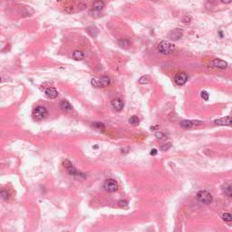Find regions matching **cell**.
Masks as SVG:
<instances>
[{"label": "cell", "mask_w": 232, "mask_h": 232, "mask_svg": "<svg viewBox=\"0 0 232 232\" xmlns=\"http://www.w3.org/2000/svg\"><path fill=\"white\" fill-rule=\"evenodd\" d=\"M112 105H113V109L115 110V111H121V109L123 108V106H124V104H123V102L121 100V99L119 98H116L114 99V100L112 102Z\"/></svg>", "instance_id": "obj_12"}, {"label": "cell", "mask_w": 232, "mask_h": 232, "mask_svg": "<svg viewBox=\"0 0 232 232\" xmlns=\"http://www.w3.org/2000/svg\"><path fill=\"white\" fill-rule=\"evenodd\" d=\"M221 2H222V3H224V4H229V3H231V2H232V0H221Z\"/></svg>", "instance_id": "obj_33"}, {"label": "cell", "mask_w": 232, "mask_h": 232, "mask_svg": "<svg viewBox=\"0 0 232 232\" xmlns=\"http://www.w3.org/2000/svg\"><path fill=\"white\" fill-rule=\"evenodd\" d=\"M193 121H189V120H184V121H180V126L184 129H190L193 126Z\"/></svg>", "instance_id": "obj_17"}, {"label": "cell", "mask_w": 232, "mask_h": 232, "mask_svg": "<svg viewBox=\"0 0 232 232\" xmlns=\"http://www.w3.org/2000/svg\"><path fill=\"white\" fill-rule=\"evenodd\" d=\"M118 204H119V206L121 207V208H126V207L128 206V202H127L126 200H124V199H121V200H119Z\"/></svg>", "instance_id": "obj_29"}, {"label": "cell", "mask_w": 232, "mask_h": 232, "mask_svg": "<svg viewBox=\"0 0 232 232\" xmlns=\"http://www.w3.org/2000/svg\"><path fill=\"white\" fill-rule=\"evenodd\" d=\"M91 83L94 87H102V83H101L100 79H97V78H93L91 80Z\"/></svg>", "instance_id": "obj_21"}, {"label": "cell", "mask_w": 232, "mask_h": 232, "mask_svg": "<svg viewBox=\"0 0 232 232\" xmlns=\"http://www.w3.org/2000/svg\"><path fill=\"white\" fill-rule=\"evenodd\" d=\"M66 170H67L68 173L71 175V176H77V177H82V178H85V175L83 173H82V172H78L76 169L74 167L73 164L70 165L69 167H67V168H66Z\"/></svg>", "instance_id": "obj_9"}, {"label": "cell", "mask_w": 232, "mask_h": 232, "mask_svg": "<svg viewBox=\"0 0 232 232\" xmlns=\"http://www.w3.org/2000/svg\"><path fill=\"white\" fill-rule=\"evenodd\" d=\"M129 123H130L131 124H132V125H137V124H139L140 121H139V119H138V117H137V116L133 115V116H132L130 119H129Z\"/></svg>", "instance_id": "obj_22"}, {"label": "cell", "mask_w": 232, "mask_h": 232, "mask_svg": "<svg viewBox=\"0 0 232 232\" xmlns=\"http://www.w3.org/2000/svg\"><path fill=\"white\" fill-rule=\"evenodd\" d=\"M104 7H105V4H104L103 1L96 0L93 4V10L95 11V12H100V11H102L104 8Z\"/></svg>", "instance_id": "obj_11"}, {"label": "cell", "mask_w": 232, "mask_h": 232, "mask_svg": "<svg viewBox=\"0 0 232 232\" xmlns=\"http://www.w3.org/2000/svg\"><path fill=\"white\" fill-rule=\"evenodd\" d=\"M83 57H84V54H83V53L82 52V51L75 50V52L73 53V58L75 59V60L81 61V60H83Z\"/></svg>", "instance_id": "obj_16"}, {"label": "cell", "mask_w": 232, "mask_h": 232, "mask_svg": "<svg viewBox=\"0 0 232 232\" xmlns=\"http://www.w3.org/2000/svg\"><path fill=\"white\" fill-rule=\"evenodd\" d=\"M223 191L228 197H232V186H228V187H226Z\"/></svg>", "instance_id": "obj_24"}, {"label": "cell", "mask_w": 232, "mask_h": 232, "mask_svg": "<svg viewBox=\"0 0 232 232\" xmlns=\"http://www.w3.org/2000/svg\"><path fill=\"white\" fill-rule=\"evenodd\" d=\"M86 32L93 37H96L99 35V30L95 26H89L86 28Z\"/></svg>", "instance_id": "obj_14"}, {"label": "cell", "mask_w": 232, "mask_h": 232, "mask_svg": "<svg viewBox=\"0 0 232 232\" xmlns=\"http://www.w3.org/2000/svg\"><path fill=\"white\" fill-rule=\"evenodd\" d=\"M158 50H159V52L161 54L167 56V54H170L172 53H174L175 45L170 43V42L161 41L159 44V45H158Z\"/></svg>", "instance_id": "obj_1"}, {"label": "cell", "mask_w": 232, "mask_h": 232, "mask_svg": "<svg viewBox=\"0 0 232 232\" xmlns=\"http://www.w3.org/2000/svg\"><path fill=\"white\" fill-rule=\"evenodd\" d=\"M215 123L218 125H231L232 124V116H225L215 120Z\"/></svg>", "instance_id": "obj_8"}, {"label": "cell", "mask_w": 232, "mask_h": 232, "mask_svg": "<svg viewBox=\"0 0 232 232\" xmlns=\"http://www.w3.org/2000/svg\"><path fill=\"white\" fill-rule=\"evenodd\" d=\"M45 95L50 99H56L58 95L57 91H56V89L54 88V87H50V88L45 89Z\"/></svg>", "instance_id": "obj_10"}, {"label": "cell", "mask_w": 232, "mask_h": 232, "mask_svg": "<svg viewBox=\"0 0 232 232\" xmlns=\"http://www.w3.org/2000/svg\"><path fill=\"white\" fill-rule=\"evenodd\" d=\"M197 199L200 203H203V204H210L212 201V196L209 191H200L197 194Z\"/></svg>", "instance_id": "obj_3"}, {"label": "cell", "mask_w": 232, "mask_h": 232, "mask_svg": "<svg viewBox=\"0 0 232 232\" xmlns=\"http://www.w3.org/2000/svg\"><path fill=\"white\" fill-rule=\"evenodd\" d=\"M139 83L141 84H148V83H151V78H150L149 75H143L139 79Z\"/></svg>", "instance_id": "obj_19"}, {"label": "cell", "mask_w": 232, "mask_h": 232, "mask_svg": "<svg viewBox=\"0 0 232 232\" xmlns=\"http://www.w3.org/2000/svg\"><path fill=\"white\" fill-rule=\"evenodd\" d=\"M160 126H152L151 127V130H155V129H159Z\"/></svg>", "instance_id": "obj_34"}, {"label": "cell", "mask_w": 232, "mask_h": 232, "mask_svg": "<svg viewBox=\"0 0 232 232\" xmlns=\"http://www.w3.org/2000/svg\"><path fill=\"white\" fill-rule=\"evenodd\" d=\"M200 96L204 101H208L209 98H210V94H209V93L207 92V91H201Z\"/></svg>", "instance_id": "obj_26"}, {"label": "cell", "mask_w": 232, "mask_h": 232, "mask_svg": "<svg viewBox=\"0 0 232 232\" xmlns=\"http://www.w3.org/2000/svg\"><path fill=\"white\" fill-rule=\"evenodd\" d=\"M100 81H101V83H102V87H107L110 85V83H111V80H110V78L108 76H102L100 78Z\"/></svg>", "instance_id": "obj_18"}, {"label": "cell", "mask_w": 232, "mask_h": 232, "mask_svg": "<svg viewBox=\"0 0 232 232\" xmlns=\"http://www.w3.org/2000/svg\"><path fill=\"white\" fill-rule=\"evenodd\" d=\"M210 64H211V66H213V67L218 68V69H225V68H227V66H228L227 62L221 60V59H218V58L214 59L213 61H211Z\"/></svg>", "instance_id": "obj_7"}, {"label": "cell", "mask_w": 232, "mask_h": 232, "mask_svg": "<svg viewBox=\"0 0 232 232\" xmlns=\"http://www.w3.org/2000/svg\"><path fill=\"white\" fill-rule=\"evenodd\" d=\"M103 188L108 192H114L118 190V183L113 179H109L104 181Z\"/></svg>", "instance_id": "obj_4"}, {"label": "cell", "mask_w": 232, "mask_h": 232, "mask_svg": "<svg viewBox=\"0 0 232 232\" xmlns=\"http://www.w3.org/2000/svg\"><path fill=\"white\" fill-rule=\"evenodd\" d=\"M59 108L63 111H71L73 109L72 105L67 101H61L60 103H59Z\"/></svg>", "instance_id": "obj_13"}, {"label": "cell", "mask_w": 232, "mask_h": 232, "mask_svg": "<svg viewBox=\"0 0 232 232\" xmlns=\"http://www.w3.org/2000/svg\"><path fill=\"white\" fill-rule=\"evenodd\" d=\"M64 11L68 14H72L74 12V7H64Z\"/></svg>", "instance_id": "obj_30"}, {"label": "cell", "mask_w": 232, "mask_h": 232, "mask_svg": "<svg viewBox=\"0 0 232 232\" xmlns=\"http://www.w3.org/2000/svg\"><path fill=\"white\" fill-rule=\"evenodd\" d=\"M92 127L97 129V130H104L105 129V126L102 123H100V121H96V123H94L92 124Z\"/></svg>", "instance_id": "obj_20"}, {"label": "cell", "mask_w": 232, "mask_h": 232, "mask_svg": "<svg viewBox=\"0 0 232 232\" xmlns=\"http://www.w3.org/2000/svg\"><path fill=\"white\" fill-rule=\"evenodd\" d=\"M191 17H190V16H183V17H182V19H181V21L183 23H185V24H188V23H190L191 22Z\"/></svg>", "instance_id": "obj_31"}, {"label": "cell", "mask_w": 232, "mask_h": 232, "mask_svg": "<svg viewBox=\"0 0 232 232\" xmlns=\"http://www.w3.org/2000/svg\"><path fill=\"white\" fill-rule=\"evenodd\" d=\"M118 44H119V45L121 47V48H128V47H130V45H131L130 40H128L126 38L120 39L119 41H118Z\"/></svg>", "instance_id": "obj_15"}, {"label": "cell", "mask_w": 232, "mask_h": 232, "mask_svg": "<svg viewBox=\"0 0 232 232\" xmlns=\"http://www.w3.org/2000/svg\"><path fill=\"white\" fill-rule=\"evenodd\" d=\"M57 1H60V0H57Z\"/></svg>", "instance_id": "obj_35"}, {"label": "cell", "mask_w": 232, "mask_h": 232, "mask_svg": "<svg viewBox=\"0 0 232 232\" xmlns=\"http://www.w3.org/2000/svg\"><path fill=\"white\" fill-rule=\"evenodd\" d=\"M222 219L227 222H230L232 221V215L230 213H224V214L222 215Z\"/></svg>", "instance_id": "obj_23"}, {"label": "cell", "mask_w": 232, "mask_h": 232, "mask_svg": "<svg viewBox=\"0 0 232 232\" xmlns=\"http://www.w3.org/2000/svg\"><path fill=\"white\" fill-rule=\"evenodd\" d=\"M188 80V75L186 73H183V72H180V73H177L176 75H174V83H176L177 85H183L186 83Z\"/></svg>", "instance_id": "obj_5"}, {"label": "cell", "mask_w": 232, "mask_h": 232, "mask_svg": "<svg viewBox=\"0 0 232 232\" xmlns=\"http://www.w3.org/2000/svg\"><path fill=\"white\" fill-rule=\"evenodd\" d=\"M155 136H156V138L161 139V140H165V139H166V136H165V134H164V133H162V132H156V133H155Z\"/></svg>", "instance_id": "obj_28"}, {"label": "cell", "mask_w": 232, "mask_h": 232, "mask_svg": "<svg viewBox=\"0 0 232 232\" xmlns=\"http://www.w3.org/2000/svg\"><path fill=\"white\" fill-rule=\"evenodd\" d=\"M157 153H158V151H157V150H156V149H152V150H151V152H150V154L152 155V156H155L156 154H157Z\"/></svg>", "instance_id": "obj_32"}, {"label": "cell", "mask_w": 232, "mask_h": 232, "mask_svg": "<svg viewBox=\"0 0 232 232\" xmlns=\"http://www.w3.org/2000/svg\"><path fill=\"white\" fill-rule=\"evenodd\" d=\"M0 197H1V199H4V200H7V199H8V193L5 191H2L1 192H0Z\"/></svg>", "instance_id": "obj_27"}, {"label": "cell", "mask_w": 232, "mask_h": 232, "mask_svg": "<svg viewBox=\"0 0 232 232\" xmlns=\"http://www.w3.org/2000/svg\"><path fill=\"white\" fill-rule=\"evenodd\" d=\"M170 147H172V143H170V142H168V143H165V144H163V145H161V147H160V150L162 151H168Z\"/></svg>", "instance_id": "obj_25"}, {"label": "cell", "mask_w": 232, "mask_h": 232, "mask_svg": "<svg viewBox=\"0 0 232 232\" xmlns=\"http://www.w3.org/2000/svg\"><path fill=\"white\" fill-rule=\"evenodd\" d=\"M182 35H183V31L180 28H175L169 33V38L172 41H178L181 38Z\"/></svg>", "instance_id": "obj_6"}, {"label": "cell", "mask_w": 232, "mask_h": 232, "mask_svg": "<svg viewBox=\"0 0 232 232\" xmlns=\"http://www.w3.org/2000/svg\"><path fill=\"white\" fill-rule=\"evenodd\" d=\"M48 115L47 109L44 106H37L32 112V116L35 121H42Z\"/></svg>", "instance_id": "obj_2"}]
</instances>
